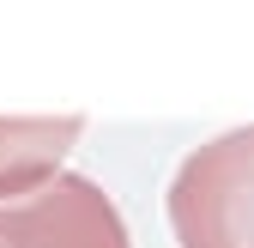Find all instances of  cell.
Segmentation results:
<instances>
[{
    "mask_svg": "<svg viewBox=\"0 0 254 248\" xmlns=\"http://www.w3.org/2000/svg\"><path fill=\"white\" fill-rule=\"evenodd\" d=\"M164 212L182 248H254V121L188 151Z\"/></svg>",
    "mask_w": 254,
    "mask_h": 248,
    "instance_id": "1",
    "label": "cell"
},
{
    "mask_svg": "<svg viewBox=\"0 0 254 248\" xmlns=\"http://www.w3.org/2000/svg\"><path fill=\"white\" fill-rule=\"evenodd\" d=\"M0 248H133L115 200L91 176L61 170L49 188L0 206Z\"/></svg>",
    "mask_w": 254,
    "mask_h": 248,
    "instance_id": "2",
    "label": "cell"
},
{
    "mask_svg": "<svg viewBox=\"0 0 254 248\" xmlns=\"http://www.w3.org/2000/svg\"><path fill=\"white\" fill-rule=\"evenodd\" d=\"M85 133V115H0V206L49 188Z\"/></svg>",
    "mask_w": 254,
    "mask_h": 248,
    "instance_id": "3",
    "label": "cell"
}]
</instances>
